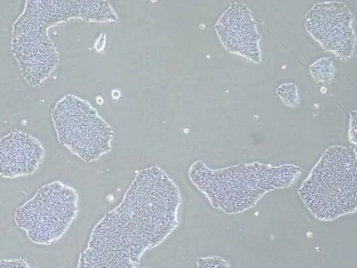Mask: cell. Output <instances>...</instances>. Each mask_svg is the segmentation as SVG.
Returning a JSON list of instances; mask_svg holds the SVG:
<instances>
[{"instance_id": "cell-8", "label": "cell", "mask_w": 357, "mask_h": 268, "mask_svg": "<svg viewBox=\"0 0 357 268\" xmlns=\"http://www.w3.org/2000/svg\"><path fill=\"white\" fill-rule=\"evenodd\" d=\"M215 29L225 49L254 63H260L261 52L256 22L250 9L233 2L218 20Z\"/></svg>"}, {"instance_id": "cell-5", "label": "cell", "mask_w": 357, "mask_h": 268, "mask_svg": "<svg viewBox=\"0 0 357 268\" xmlns=\"http://www.w3.org/2000/svg\"><path fill=\"white\" fill-rule=\"evenodd\" d=\"M51 117L61 144L84 162L110 151L114 131L88 101L66 94L55 104Z\"/></svg>"}, {"instance_id": "cell-12", "label": "cell", "mask_w": 357, "mask_h": 268, "mask_svg": "<svg viewBox=\"0 0 357 268\" xmlns=\"http://www.w3.org/2000/svg\"><path fill=\"white\" fill-rule=\"evenodd\" d=\"M277 93L285 105L290 107L298 105L299 99L297 87L294 83L280 85L277 89Z\"/></svg>"}, {"instance_id": "cell-10", "label": "cell", "mask_w": 357, "mask_h": 268, "mask_svg": "<svg viewBox=\"0 0 357 268\" xmlns=\"http://www.w3.org/2000/svg\"><path fill=\"white\" fill-rule=\"evenodd\" d=\"M77 268H137L126 260L101 255L87 248L80 255Z\"/></svg>"}, {"instance_id": "cell-2", "label": "cell", "mask_w": 357, "mask_h": 268, "mask_svg": "<svg viewBox=\"0 0 357 268\" xmlns=\"http://www.w3.org/2000/svg\"><path fill=\"white\" fill-rule=\"evenodd\" d=\"M89 1H26L12 29L11 52L30 87H38L56 68L60 56L50 27L72 18L89 22Z\"/></svg>"}, {"instance_id": "cell-4", "label": "cell", "mask_w": 357, "mask_h": 268, "mask_svg": "<svg viewBox=\"0 0 357 268\" xmlns=\"http://www.w3.org/2000/svg\"><path fill=\"white\" fill-rule=\"evenodd\" d=\"M351 147H328L298 189L305 206L317 219L332 221L357 208V158Z\"/></svg>"}, {"instance_id": "cell-14", "label": "cell", "mask_w": 357, "mask_h": 268, "mask_svg": "<svg viewBox=\"0 0 357 268\" xmlns=\"http://www.w3.org/2000/svg\"><path fill=\"white\" fill-rule=\"evenodd\" d=\"M0 268H31L26 262L22 259L1 260Z\"/></svg>"}, {"instance_id": "cell-1", "label": "cell", "mask_w": 357, "mask_h": 268, "mask_svg": "<svg viewBox=\"0 0 357 268\" xmlns=\"http://www.w3.org/2000/svg\"><path fill=\"white\" fill-rule=\"evenodd\" d=\"M181 202L178 187L160 168L140 170L121 203L93 228L89 248L135 264L177 226Z\"/></svg>"}, {"instance_id": "cell-13", "label": "cell", "mask_w": 357, "mask_h": 268, "mask_svg": "<svg viewBox=\"0 0 357 268\" xmlns=\"http://www.w3.org/2000/svg\"><path fill=\"white\" fill-rule=\"evenodd\" d=\"M197 265L199 268H229L227 262L217 257L200 258Z\"/></svg>"}, {"instance_id": "cell-6", "label": "cell", "mask_w": 357, "mask_h": 268, "mask_svg": "<svg viewBox=\"0 0 357 268\" xmlns=\"http://www.w3.org/2000/svg\"><path fill=\"white\" fill-rule=\"evenodd\" d=\"M77 202V194L72 187L54 181L42 186L19 207L14 221L31 242L50 245L63 236L75 218Z\"/></svg>"}, {"instance_id": "cell-15", "label": "cell", "mask_w": 357, "mask_h": 268, "mask_svg": "<svg viewBox=\"0 0 357 268\" xmlns=\"http://www.w3.org/2000/svg\"><path fill=\"white\" fill-rule=\"evenodd\" d=\"M351 114V121H350V140L354 143H356V112L353 111L350 112Z\"/></svg>"}, {"instance_id": "cell-7", "label": "cell", "mask_w": 357, "mask_h": 268, "mask_svg": "<svg viewBox=\"0 0 357 268\" xmlns=\"http://www.w3.org/2000/svg\"><path fill=\"white\" fill-rule=\"evenodd\" d=\"M354 15L340 1H324L314 4L306 13L307 31L321 47L342 61L353 55L355 33Z\"/></svg>"}, {"instance_id": "cell-11", "label": "cell", "mask_w": 357, "mask_h": 268, "mask_svg": "<svg viewBox=\"0 0 357 268\" xmlns=\"http://www.w3.org/2000/svg\"><path fill=\"white\" fill-rule=\"evenodd\" d=\"M309 70L317 82L329 84L334 75V67L331 58H322L312 64Z\"/></svg>"}, {"instance_id": "cell-3", "label": "cell", "mask_w": 357, "mask_h": 268, "mask_svg": "<svg viewBox=\"0 0 357 268\" xmlns=\"http://www.w3.org/2000/svg\"><path fill=\"white\" fill-rule=\"evenodd\" d=\"M301 172L291 164L272 166L258 162L211 170L197 161L191 165L188 177L214 208L233 214L254 207L267 192L288 188Z\"/></svg>"}, {"instance_id": "cell-9", "label": "cell", "mask_w": 357, "mask_h": 268, "mask_svg": "<svg viewBox=\"0 0 357 268\" xmlns=\"http://www.w3.org/2000/svg\"><path fill=\"white\" fill-rule=\"evenodd\" d=\"M40 141L31 134L14 130L0 138V177L28 176L38 168L45 156Z\"/></svg>"}]
</instances>
